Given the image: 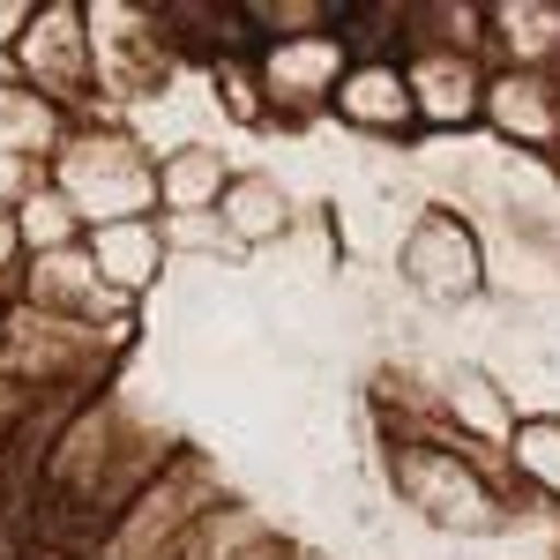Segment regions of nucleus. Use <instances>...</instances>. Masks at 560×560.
Instances as JSON below:
<instances>
[]
</instances>
